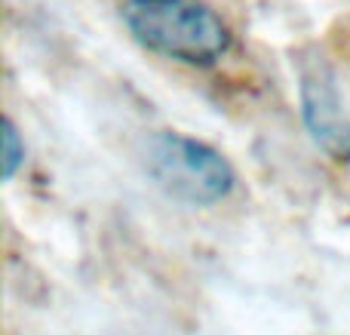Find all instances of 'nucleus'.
<instances>
[{
  "instance_id": "3",
  "label": "nucleus",
  "mask_w": 350,
  "mask_h": 335,
  "mask_svg": "<svg viewBox=\"0 0 350 335\" xmlns=\"http://www.w3.org/2000/svg\"><path fill=\"white\" fill-rule=\"evenodd\" d=\"M298 105L314 145L335 163H350V117L332 68L323 55L298 59Z\"/></svg>"
},
{
  "instance_id": "4",
  "label": "nucleus",
  "mask_w": 350,
  "mask_h": 335,
  "mask_svg": "<svg viewBox=\"0 0 350 335\" xmlns=\"http://www.w3.org/2000/svg\"><path fill=\"white\" fill-rule=\"evenodd\" d=\"M25 154H28V148H25L18 126L10 117H3V126H0V176H3V182L16 178V172L25 166Z\"/></svg>"
},
{
  "instance_id": "2",
  "label": "nucleus",
  "mask_w": 350,
  "mask_h": 335,
  "mask_svg": "<svg viewBox=\"0 0 350 335\" xmlns=\"http://www.w3.org/2000/svg\"><path fill=\"white\" fill-rule=\"evenodd\" d=\"M145 163L154 182L187 206H215L237 185L234 166L221 151L181 133L154 135Z\"/></svg>"
},
{
  "instance_id": "1",
  "label": "nucleus",
  "mask_w": 350,
  "mask_h": 335,
  "mask_svg": "<svg viewBox=\"0 0 350 335\" xmlns=\"http://www.w3.org/2000/svg\"><path fill=\"white\" fill-rule=\"evenodd\" d=\"M123 25L135 43L163 59L209 68L230 49V31L200 0H123Z\"/></svg>"
}]
</instances>
